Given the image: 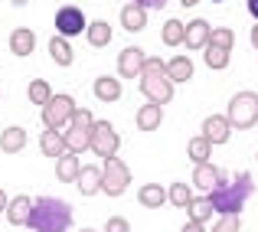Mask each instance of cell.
<instances>
[{"mask_svg": "<svg viewBox=\"0 0 258 232\" xmlns=\"http://www.w3.org/2000/svg\"><path fill=\"white\" fill-rule=\"evenodd\" d=\"M79 170H82L79 154H69V151H66L62 157H56V177H59V183H76Z\"/></svg>", "mask_w": 258, "mask_h": 232, "instance_id": "cell-18", "label": "cell"}, {"mask_svg": "<svg viewBox=\"0 0 258 232\" xmlns=\"http://www.w3.org/2000/svg\"><path fill=\"white\" fill-rule=\"evenodd\" d=\"M92 125H95V118H92V111L88 108H76V114L69 118V125H66V151L69 154H82L85 147H88V134H92Z\"/></svg>", "mask_w": 258, "mask_h": 232, "instance_id": "cell-4", "label": "cell"}, {"mask_svg": "<svg viewBox=\"0 0 258 232\" xmlns=\"http://www.w3.org/2000/svg\"><path fill=\"white\" fill-rule=\"evenodd\" d=\"M95 95H98L101 101H118V98H121V85H118V79H111V76L95 79Z\"/></svg>", "mask_w": 258, "mask_h": 232, "instance_id": "cell-26", "label": "cell"}, {"mask_svg": "<svg viewBox=\"0 0 258 232\" xmlns=\"http://www.w3.org/2000/svg\"><path fill=\"white\" fill-rule=\"evenodd\" d=\"M26 226L33 232H69L72 206L66 200H56V196H39V200H33Z\"/></svg>", "mask_w": 258, "mask_h": 232, "instance_id": "cell-2", "label": "cell"}, {"mask_svg": "<svg viewBox=\"0 0 258 232\" xmlns=\"http://www.w3.org/2000/svg\"><path fill=\"white\" fill-rule=\"evenodd\" d=\"M160 36H164L167 46H180V43H183V23H180V20H167Z\"/></svg>", "mask_w": 258, "mask_h": 232, "instance_id": "cell-32", "label": "cell"}, {"mask_svg": "<svg viewBox=\"0 0 258 232\" xmlns=\"http://www.w3.org/2000/svg\"><path fill=\"white\" fill-rule=\"evenodd\" d=\"M4 209H7V193L0 190V213H4Z\"/></svg>", "mask_w": 258, "mask_h": 232, "instance_id": "cell-40", "label": "cell"}, {"mask_svg": "<svg viewBox=\"0 0 258 232\" xmlns=\"http://www.w3.org/2000/svg\"><path fill=\"white\" fill-rule=\"evenodd\" d=\"M252 46H255V49H258V23L252 26Z\"/></svg>", "mask_w": 258, "mask_h": 232, "instance_id": "cell-39", "label": "cell"}, {"mask_svg": "<svg viewBox=\"0 0 258 232\" xmlns=\"http://www.w3.org/2000/svg\"><path fill=\"white\" fill-rule=\"evenodd\" d=\"M167 200H170L173 206L186 209V203L193 200V196H189V187H186V183H170V190H167Z\"/></svg>", "mask_w": 258, "mask_h": 232, "instance_id": "cell-31", "label": "cell"}, {"mask_svg": "<svg viewBox=\"0 0 258 232\" xmlns=\"http://www.w3.org/2000/svg\"><path fill=\"white\" fill-rule=\"evenodd\" d=\"M226 180V173H222V167H216V163H196V170H193V183H196V190H203V193H213L219 183Z\"/></svg>", "mask_w": 258, "mask_h": 232, "instance_id": "cell-10", "label": "cell"}, {"mask_svg": "<svg viewBox=\"0 0 258 232\" xmlns=\"http://www.w3.org/2000/svg\"><path fill=\"white\" fill-rule=\"evenodd\" d=\"M26 147V131L23 128H4V131H0V151L4 154H20Z\"/></svg>", "mask_w": 258, "mask_h": 232, "instance_id": "cell-20", "label": "cell"}, {"mask_svg": "<svg viewBox=\"0 0 258 232\" xmlns=\"http://www.w3.org/2000/svg\"><path fill=\"white\" fill-rule=\"evenodd\" d=\"M88 147H92L101 160H108V157H118L121 138H118V131H114L108 121H95V125H92V134H88Z\"/></svg>", "mask_w": 258, "mask_h": 232, "instance_id": "cell-6", "label": "cell"}, {"mask_svg": "<svg viewBox=\"0 0 258 232\" xmlns=\"http://www.w3.org/2000/svg\"><path fill=\"white\" fill-rule=\"evenodd\" d=\"M26 98H30L33 105H39V108H43L46 101L52 98V88H49V82H46V79H33L30 85H26Z\"/></svg>", "mask_w": 258, "mask_h": 232, "instance_id": "cell-27", "label": "cell"}, {"mask_svg": "<svg viewBox=\"0 0 258 232\" xmlns=\"http://www.w3.org/2000/svg\"><path fill=\"white\" fill-rule=\"evenodd\" d=\"M226 118H229V125H232V128L248 131V128L258 121V95H255V92H239V95H232Z\"/></svg>", "mask_w": 258, "mask_h": 232, "instance_id": "cell-5", "label": "cell"}, {"mask_svg": "<svg viewBox=\"0 0 258 232\" xmlns=\"http://www.w3.org/2000/svg\"><path fill=\"white\" fill-rule=\"evenodd\" d=\"M105 232H131V222H127L124 216H111V219L105 222Z\"/></svg>", "mask_w": 258, "mask_h": 232, "instance_id": "cell-35", "label": "cell"}, {"mask_svg": "<svg viewBox=\"0 0 258 232\" xmlns=\"http://www.w3.org/2000/svg\"><path fill=\"white\" fill-rule=\"evenodd\" d=\"M39 151H43L46 157H62L66 154V138H62V131H52V128H46L43 134H39Z\"/></svg>", "mask_w": 258, "mask_h": 232, "instance_id": "cell-17", "label": "cell"}, {"mask_svg": "<svg viewBox=\"0 0 258 232\" xmlns=\"http://www.w3.org/2000/svg\"><path fill=\"white\" fill-rule=\"evenodd\" d=\"M248 13H252V17L258 20V0H248Z\"/></svg>", "mask_w": 258, "mask_h": 232, "instance_id": "cell-38", "label": "cell"}, {"mask_svg": "<svg viewBox=\"0 0 258 232\" xmlns=\"http://www.w3.org/2000/svg\"><path fill=\"white\" fill-rule=\"evenodd\" d=\"M180 4H183V7H196V4H200V0H180Z\"/></svg>", "mask_w": 258, "mask_h": 232, "instance_id": "cell-41", "label": "cell"}, {"mask_svg": "<svg viewBox=\"0 0 258 232\" xmlns=\"http://www.w3.org/2000/svg\"><path fill=\"white\" fill-rule=\"evenodd\" d=\"M164 76L170 82H189L193 79V63H189V56H173L170 63H164Z\"/></svg>", "mask_w": 258, "mask_h": 232, "instance_id": "cell-19", "label": "cell"}, {"mask_svg": "<svg viewBox=\"0 0 258 232\" xmlns=\"http://www.w3.org/2000/svg\"><path fill=\"white\" fill-rule=\"evenodd\" d=\"M252 193H255V180H252V173L242 170V173H235L232 180H222L219 187H216L213 193H206V196H209V203H213V213H219V216H239Z\"/></svg>", "mask_w": 258, "mask_h": 232, "instance_id": "cell-1", "label": "cell"}, {"mask_svg": "<svg viewBox=\"0 0 258 232\" xmlns=\"http://www.w3.org/2000/svg\"><path fill=\"white\" fill-rule=\"evenodd\" d=\"M85 30V13L79 7H59L56 10V33L59 36H79Z\"/></svg>", "mask_w": 258, "mask_h": 232, "instance_id": "cell-9", "label": "cell"}, {"mask_svg": "<svg viewBox=\"0 0 258 232\" xmlns=\"http://www.w3.org/2000/svg\"><path fill=\"white\" fill-rule=\"evenodd\" d=\"M229 131H232V125H229L226 114H209L206 121H203V138L209 141V144H226L229 141Z\"/></svg>", "mask_w": 258, "mask_h": 232, "instance_id": "cell-12", "label": "cell"}, {"mask_svg": "<svg viewBox=\"0 0 258 232\" xmlns=\"http://www.w3.org/2000/svg\"><path fill=\"white\" fill-rule=\"evenodd\" d=\"M144 52L138 49V46H127V49H121V56H118V76L121 79H138L141 76V69H144Z\"/></svg>", "mask_w": 258, "mask_h": 232, "instance_id": "cell-11", "label": "cell"}, {"mask_svg": "<svg viewBox=\"0 0 258 232\" xmlns=\"http://www.w3.org/2000/svg\"><path fill=\"white\" fill-rule=\"evenodd\" d=\"M72 114H76V101H72V95H52V98L43 105V125L52 128V131H62V128L69 125Z\"/></svg>", "mask_w": 258, "mask_h": 232, "instance_id": "cell-7", "label": "cell"}, {"mask_svg": "<svg viewBox=\"0 0 258 232\" xmlns=\"http://www.w3.org/2000/svg\"><path fill=\"white\" fill-rule=\"evenodd\" d=\"M138 128L141 131H157L160 121H164V105H154V101H147L144 108H138Z\"/></svg>", "mask_w": 258, "mask_h": 232, "instance_id": "cell-16", "label": "cell"}, {"mask_svg": "<svg viewBox=\"0 0 258 232\" xmlns=\"http://www.w3.org/2000/svg\"><path fill=\"white\" fill-rule=\"evenodd\" d=\"M232 39H235V33L229 30V26H219V30L209 33V43L219 46V49H232Z\"/></svg>", "mask_w": 258, "mask_h": 232, "instance_id": "cell-33", "label": "cell"}, {"mask_svg": "<svg viewBox=\"0 0 258 232\" xmlns=\"http://www.w3.org/2000/svg\"><path fill=\"white\" fill-rule=\"evenodd\" d=\"M85 36H88V43H92L95 49H101V46L111 43V26H108L105 20H92V23L85 26Z\"/></svg>", "mask_w": 258, "mask_h": 232, "instance_id": "cell-24", "label": "cell"}, {"mask_svg": "<svg viewBox=\"0 0 258 232\" xmlns=\"http://www.w3.org/2000/svg\"><path fill=\"white\" fill-rule=\"evenodd\" d=\"M33 49H36V36H33V30L17 26V30L10 33V52H13V56H30Z\"/></svg>", "mask_w": 258, "mask_h": 232, "instance_id": "cell-15", "label": "cell"}, {"mask_svg": "<svg viewBox=\"0 0 258 232\" xmlns=\"http://www.w3.org/2000/svg\"><path fill=\"white\" fill-rule=\"evenodd\" d=\"M49 56H52V63H56V66H72V46H69V39H62L56 33V36L49 39Z\"/></svg>", "mask_w": 258, "mask_h": 232, "instance_id": "cell-25", "label": "cell"}, {"mask_svg": "<svg viewBox=\"0 0 258 232\" xmlns=\"http://www.w3.org/2000/svg\"><path fill=\"white\" fill-rule=\"evenodd\" d=\"M131 4L144 7V10H164V4H167V0H131Z\"/></svg>", "mask_w": 258, "mask_h": 232, "instance_id": "cell-36", "label": "cell"}, {"mask_svg": "<svg viewBox=\"0 0 258 232\" xmlns=\"http://www.w3.org/2000/svg\"><path fill=\"white\" fill-rule=\"evenodd\" d=\"M186 209H189V219H193V222H209V216H213V203H209V196H196V200H189Z\"/></svg>", "mask_w": 258, "mask_h": 232, "instance_id": "cell-29", "label": "cell"}, {"mask_svg": "<svg viewBox=\"0 0 258 232\" xmlns=\"http://www.w3.org/2000/svg\"><path fill=\"white\" fill-rule=\"evenodd\" d=\"M186 154H189V160H193V163H206V160H209V154H213V144H209L203 134H200V138H189Z\"/></svg>", "mask_w": 258, "mask_h": 232, "instance_id": "cell-28", "label": "cell"}, {"mask_svg": "<svg viewBox=\"0 0 258 232\" xmlns=\"http://www.w3.org/2000/svg\"><path fill=\"white\" fill-rule=\"evenodd\" d=\"M141 92L154 105H167L173 98V82L164 76V59H144L141 69Z\"/></svg>", "mask_w": 258, "mask_h": 232, "instance_id": "cell-3", "label": "cell"}, {"mask_svg": "<svg viewBox=\"0 0 258 232\" xmlns=\"http://www.w3.org/2000/svg\"><path fill=\"white\" fill-rule=\"evenodd\" d=\"M203 56H206L209 69H226L229 66V49H219V46H213V43L203 46Z\"/></svg>", "mask_w": 258, "mask_h": 232, "instance_id": "cell-30", "label": "cell"}, {"mask_svg": "<svg viewBox=\"0 0 258 232\" xmlns=\"http://www.w3.org/2000/svg\"><path fill=\"white\" fill-rule=\"evenodd\" d=\"M183 232H206V229H203V222H193V219H189L186 226H183Z\"/></svg>", "mask_w": 258, "mask_h": 232, "instance_id": "cell-37", "label": "cell"}, {"mask_svg": "<svg viewBox=\"0 0 258 232\" xmlns=\"http://www.w3.org/2000/svg\"><path fill=\"white\" fill-rule=\"evenodd\" d=\"M209 33H213V26H209L206 20H193V23L183 26V43H186L189 49H203V46L209 43Z\"/></svg>", "mask_w": 258, "mask_h": 232, "instance_id": "cell-13", "label": "cell"}, {"mask_svg": "<svg viewBox=\"0 0 258 232\" xmlns=\"http://www.w3.org/2000/svg\"><path fill=\"white\" fill-rule=\"evenodd\" d=\"M76 183H79V193H82V196H95L101 190V167H95V163H82Z\"/></svg>", "mask_w": 258, "mask_h": 232, "instance_id": "cell-14", "label": "cell"}, {"mask_svg": "<svg viewBox=\"0 0 258 232\" xmlns=\"http://www.w3.org/2000/svg\"><path fill=\"white\" fill-rule=\"evenodd\" d=\"M30 209H33V200H30V196H13V200L7 203V219H10L13 226H26Z\"/></svg>", "mask_w": 258, "mask_h": 232, "instance_id": "cell-21", "label": "cell"}, {"mask_svg": "<svg viewBox=\"0 0 258 232\" xmlns=\"http://www.w3.org/2000/svg\"><path fill=\"white\" fill-rule=\"evenodd\" d=\"M13 4H17V7H23V4H26V0H13Z\"/></svg>", "mask_w": 258, "mask_h": 232, "instance_id": "cell-42", "label": "cell"}, {"mask_svg": "<svg viewBox=\"0 0 258 232\" xmlns=\"http://www.w3.org/2000/svg\"><path fill=\"white\" fill-rule=\"evenodd\" d=\"M255 160H258V157H255Z\"/></svg>", "mask_w": 258, "mask_h": 232, "instance_id": "cell-45", "label": "cell"}, {"mask_svg": "<svg viewBox=\"0 0 258 232\" xmlns=\"http://www.w3.org/2000/svg\"><path fill=\"white\" fill-rule=\"evenodd\" d=\"M121 26L131 30V33L144 30V26H147V10H144V7H138V4H127L124 10H121Z\"/></svg>", "mask_w": 258, "mask_h": 232, "instance_id": "cell-23", "label": "cell"}, {"mask_svg": "<svg viewBox=\"0 0 258 232\" xmlns=\"http://www.w3.org/2000/svg\"><path fill=\"white\" fill-rule=\"evenodd\" d=\"M138 200H141V206L157 209V206H164V203H167V190L160 187V183H144V187L138 190Z\"/></svg>", "mask_w": 258, "mask_h": 232, "instance_id": "cell-22", "label": "cell"}, {"mask_svg": "<svg viewBox=\"0 0 258 232\" xmlns=\"http://www.w3.org/2000/svg\"><path fill=\"white\" fill-rule=\"evenodd\" d=\"M213 232H239V216H222L213 226Z\"/></svg>", "mask_w": 258, "mask_h": 232, "instance_id": "cell-34", "label": "cell"}, {"mask_svg": "<svg viewBox=\"0 0 258 232\" xmlns=\"http://www.w3.org/2000/svg\"><path fill=\"white\" fill-rule=\"evenodd\" d=\"M82 232H95V229H82Z\"/></svg>", "mask_w": 258, "mask_h": 232, "instance_id": "cell-43", "label": "cell"}, {"mask_svg": "<svg viewBox=\"0 0 258 232\" xmlns=\"http://www.w3.org/2000/svg\"><path fill=\"white\" fill-rule=\"evenodd\" d=\"M216 4H219V0H216Z\"/></svg>", "mask_w": 258, "mask_h": 232, "instance_id": "cell-44", "label": "cell"}, {"mask_svg": "<svg viewBox=\"0 0 258 232\" xmlns=\"http://www.w3.org/2000/svg\"><path fill=\"white\" fill-rule=\"evenodd\" d=\"M127 183H131V170H127V163L118 160V157H108L105 167H101V190H105L108 196H121L127 190Z\"/></svg>", "mask_w": 258, "mask_h": 232, "instance_id": "cell-8", "label": "cell"}]
</instances>
